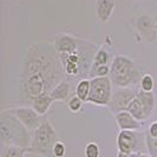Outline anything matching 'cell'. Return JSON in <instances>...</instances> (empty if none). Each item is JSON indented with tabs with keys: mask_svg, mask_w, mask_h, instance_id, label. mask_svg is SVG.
I'll list each match as a JSON object with an SVG mask.
<instances>
[{
	"mask_svg": "<svg viewBox=\"0 0 157 157\" xmlns=\"http://www.w3.org/2000/svg\"><path fill=\"white\" fill-rule=\"evenodd\" d=\"M136 97L141 101V103L143 104V106L145 108V110L151 115V112L154 111L155 105H156V99H155L154 94H152V92H147V91L141 90L138 94H136Z\"/></svg>",
	"mask_w": 157,
	"mask_h": 157,
	"instance_id": "obj_17",
	"label": "cell"
},
{
	"mask_svg": "<svg viewBox=\"0 0 157 157\" xmlns=\"http://www.w3.org/2000/svg\"><path fill=\"white\" fill-rule=\"evenodd\" d=\"M65 152H66V148H65V144H64L63 142H56V144L53 145V149H52L53 157H64L65 156Z\"/></svg>",
	"mask_w": 157,
	"mask_h": 157,
	"instance_id": "obj_26",
	"label": "cell"
},
{
	"mask_svg": "<svg viewBox=\"0 0 157 157\" xmlns=\"http://www.w3.org/2000/svg\"><path fill=\"white\" fill-rule=\"evenodd\" d=\"M12 111L17 116V118L23 123L24 126L32 132H34L43 122V119L40 118V115H38L30 106H19V108L12 109Z\"/></svg>",
	"mask_w": 157,
	"mask_h": 157,
	"instance_id": "obj_8",
	"label": "cell"
},
{
	"mask_svg": "<svg viewBox=\"0 0 157 157\" xmlns=\"http://www.w3.org/2000/svg\"><path fill=\"white\" fill-rule=\"evenodd\" d=\"M116 123L121 130H130V131H136L141 129V123L129 112V111H121L117 112L116 116Z\"/></svg>",
	"mask_w": 157,
	"mask_h": 157,
	"instance_id": "obj_11",
	"label": "cell"
},
{
	"mask_svg": "<svg viewBox=\"0 0 157 157\" xmlns=\"http://www.w3.org/2000/svg\"><path fill=\"white\" fill-rule=\"evenodd\" d=\"M63 65L53 43L38 40L32 43L21 64L19 77V97L31 103L50 94L63 79Z\"/></svg>",
	"mask_w": 157,
	"mask_h": 157,
	"instance_id": "obj_1",
	"label": "cell"
},
{
	"mask_svg": "<svg viewBox=\"0 0 157 157\" xmlns=\"http://www.w3.org/2000/svg\"><path fill=\"white\" fill-rule=\"evenodd\" d=\"M26 151H30V150L18 145H5L2 147L1 157H24Z\"/></svg>",
	"mask_w": 157,
	"mask_h": 157,
	"instance_id": "obj_19",
	"label": "cell"
},
{
	"mask_svg": "<svg viewBox=\"0 0 157 157\" xmlns=\"http://www.w3.org/2000/svg\"><path fill=\"white\" fill-rule=\"evenodd\" d=\"M135 97H136V94H134V91L131 89L119 87L118 90L113 91L109 106L111 110L116 113L121 112V111H126L129 104L131 103V101Z\"/></svg>",
	"mask_w": 157,
	"mask_h": 157,
	"instance_id": "obj_9",
	"label": "cell"
},
{
	"mask_svg": "<svg viewBox=\"0 0 157 157\" xmlns=\"http://www.w3.org/2000/svg\"><path fill=\"white\" fill-rule=\"evenodd\" d=\"M117 157H130L129 154H125V152H122V151H118Z\"/></svg>",
	"mask_w": 157,
	"mask_h": 157,
	"instance_id": "obj_29",
	"label": "cell"
},
{
	"mask_svg": "<svg viewBox=\"0 0 157 157\" xmlns=\"http://www.w3.org/2000/svg\"><path fill=\"white\" fill-rule=\"evenodd\" d=\"M110 75L112 83L119 87H128L141 77V72L136 67L135 62L125 56H116L113 58Z\"/></svg>",
	"mask_w": 157,
	"mask_h": 157,
	"instance_id": "obj_4",
	"label": "cell"
},
{
	"mask_svg": "<svg viewBox=\"0 0 157 157\" xmlns=\"http://www.w3.org/2000/svg\"><path fill=\"white\" fill-rule=\"evenodd\" d=\"M111 72V65H103V66H97V67H91L90 71V77H105L109 76Z\"/></svg>",
	"mask_w": 157,
	"mask_h": 157,
	"instance_id": "obj_22",
	"label": "cell"
},
{
	"mask_svg": "<svg viewBox=\"0 0 157 157\" xmlns=\"http://www.w3.org/2000/svg\"><path fill=\"white\" fill-rule=\"evenodd\" d=\"M97 51L94 44L79 39L78 47L75 52L70 55H59L66 76L70 78H78L90 75Z\"/></svg>",
	"mask_w": 157,
	"mask_h": 157,
	"instance_id": "obj_2",
	"label": "cell"
},
{
	"mask_svg": "<svg viewBox=\"0 0 157 157\" xmlns=\"http://www.w3.org/2000/svg\"><path fill=\"white\" fill-rule=\"evenodd\" d=\"M57 142V132L48 119H43L40 126L33 132L30 151L47 157H53L52 149Z\"/></svg>",
	"mask_w": 157,
	"mask_h": 157,
	"instance_id": "obj_5",
	"label": "cell"
},
{
	"mask_svg": "<svg viewBox=\"0 0 157 157\" xmlns=\"http://www.w3.org/2000/svg\"><path fill=\"white\" fill-rule=\"evenodd\" d=\"M53 102H55V101H53V98L50 96V94H43V96H40V97H38L37 99H34V101L32 102L31 108L36 111L38 115L43 116V115H45L47 111L50 110V108H51V105H52Z\"/></svg>",
	"mask_w": 157,
	"mask_h": 157,
	"instance_id": "obj_14",
	"label": "cell"
},
{
	"mask_svg": "<svg viewBox=\"0 0 157 157\" xmlns=\"http://www.w3.org/2000/svg\"><path fill=\"white\" fill-rule=\"evenodd\" d=\"M126 111H129V112H130L137 121H140V122L147 121V119L150 117V113L145 110V108L143 106V104H142L141 101H140L137 97H135L134 99L131 101V103L129 104L128 110Z\"/></svg>",
	"mask_w": 157,
	"mask_h": 157,
	"instance_id": "obj_13",
	"label": "cell"
},
{
	"mask_svg": "<svg viewBox=\"0 0 157 157\" xmlns=\"http://www.w3.org/2000/svg\"><path fill=\"white\" fill-rule=\"evenodd\" d=\"M148 132H149V135L151 136V137L157 138V122H154V123L150 125Z\"/></svg>",
	"mask_w": 157,
	"mask_h": 157,
	"instance_id": "obj_27",
	"label": "cell"
},
{
	"mask_svg": "<svg viewBox=\"0 0 157 157\" xmlns=\"http://www.w3.org/2000/svg\"><path fill=\"white\" fill-rule=\"evenodd\" d=\"M91 89L87 103L106 106L110 104L112 97V80L109 76L91 78Z\"/></svg>",
	"mask_w": 157,
	"mask_h": 157,
	"instance_id": "obj_6",
	"label": "cell"
},
{
	"mask_svg": "<svg viewBox=\"0 0 157 157\" xmlns=\"http://www.w3.org/2000/svg\"><path fill=\"white\" fill-rule=\"evenodd\" d=\"M130 157H151V156L147 155V154H143V152H141V151H137V152L130 154Z\"/></svg>",
	"mask_w": 157,
	"mask_h": 157,
	"instance_id": "obj_28",
	"label": "cell"
},
{
	"mask_svg": "<svg viewBox=\"0 0 157 157\" xmlns=\"http://www.w3.org/2000/svg\"><path fill=\"white\" fill-rule=\"evenodd\" d=\"M90 89H91V80L86 78H82L77 84L76 87V94L83 102H87L89 94H90Z\"/></svg>",
	"mask_w": 157,
	"mask_h": 157,
	"instance_id": "obj_18",
	"label": "cell"
},
{
	"mask_svg": "<svg viewBox=\"0 0 157 157\" xmlns=\"http://www.w3.org/2000/svg\"><path fill=\"white\" fill-rule=\"evenodd\" d=\"M84 155H85V157H99L101 156L99 145L96 142H89L85 145Z\"/></svg>",
	"mask_w": 157,
	"mask_h": 157,
	"instance_id": "obj_24",
	"label": "cell"
},
{
	"mask_svg": "<svg viewBox=\"0 0 157 157\" xmlns=\"http://www.w3.org/2000/svg\"><path fill=\"white\" fill-rule=\"evenodd\" d=\"M145 145L149 150L150 156L157 157V138L151 137L148 131L145 134Z\"/></svg>",
	"mask_w": 157,
	"mask_h": 157,
	"instance_id": "obj_25",
	"label": "cell"
},
{
	"mask_svg": "<svg viewBox=\"0 0 157 157\" xmlns=\"http://www.w3.org/2000/svg\"><path fill=\"white\" fill-rule=\"evenodd\" d=\"M118 151L132 154L141 149V134L130 130H121L117 136Z\"/></svg>",
	"mask_w": 157,
	"mask_h": 157,
	"instance_id": "obj_7",
	"label": "cell"
},
{
	"mask_svg": "<svg viewBox=\"0 0 157 157\" xmlns=\"http://www.w3.org/2000/svg\"><path fill=\"white\" fill-rule=\"evenodd\" d=\"M115 11L113 0H97L96 2V14L99 21L108 23Z\"/></svg>",
	"mask_w": 157,
	"mask_h": 157,
	"instance_id": "obj_12",
	"label": "cell"
},
{
	"mask_svg": "<svg viewBox=\"0 0 157 157\" xmlns=\"http://www.w3.org/2000/svg\"><path fill=\"white\" fill-rule=\"evenodd\" d=\"M79 39L70 34H58L53 40V45L59 55H70L78 47Z\"/></svg>",
	"mask_w": 157,
	"mask_h": 157,
	"instance_id": "obj_10",
	"label": "cell"
},
{
	"mask_svg": "<svg viewBox=\"0 0 157 157\" xmlns=\"http://www.w3.org/2000/svg\"><path fill=\"white\" fill-rule=\"evenodd\" d=\"M155 87V79L150 73H145L141 78V90L147 92H152Z\"/></svg>",
	"mask_w": 157,
	"mask_h": 157,
	"instance_id": "obj_21",
	"label": "cell"
},
{
	"mask_svg": "<svg viewBox=\"0 0 157 157\" xmlns=\"http://www.w3.org/2000/svg\"><path fill=\"white\" fill-rule=\"evenodd\" d=\"M137 27L144 37H155V25L149 16H141L137 19Z\"/></svg>",
	"mask_w": 157,
	"mask_h": 157,
	"instance_id": "obj_16",
	"label": "cell"
},
{
	"mask_svg": "<svg viewBox=\"0 0 157 157\" xmlns=\"http://www.w3.org/2000/svg\"><path fill=\"white\" fill-rule=\"evenodd\" d=\"M83 104H84V102L79 98L77 94H75V96H72L70 99H69V102H67V108H69V110H70L71 112L77 113V112H79V111L82 110Z\"/></svg>",
	"mask_w": 157,
	"mask_h": 157,
	"instance_id": "obj_23",
	"label": "cell"
},
{
	"mask_svg": "<svg viewBox=\"0 0 157 157\" xmlns=\"http://www.w3.org/2000/svg\"><path fill=\"white\" fill-rule=\"evenodd\" d=\"M109 60H110V55H109V52H108L104 47H101V48H98L97 53L94 56L92 67L103 66V65H109Z\"/></svg>",
	"mask_w": 157,
	"mask_h": 157,
	"instance_id": "obj_20",
	"label": "cell"
},
{
	"mask_svg": "<svg viewBox=\"0 0 157 157\" xmlns=\"http://www.w3.org/2000/svg\"><path fill=\"white\" fill-rule=\"evenodd\" d=\"M71 94V85L67 80H62L57 86L50 92V96L53 98V101H58L62 102L65 101L66 98H69Z\"/></svg>",
	"mask_w": 157,
	"mask_h": 157,
	"instance_id": "obj_15",
	"label": "cell"
},
{
	"mask_svg": "<svg viewBox=\"0 0 157 157\" xmlns=\"http://www.w3.org/2000/svg\"><path fill=\"white\" fill-rule=\"evenodd\" d=\"M0 141L2 147L18 145L29 150L31 148L32 137L30 131L17 118L12 109L0 113Z\"/></svg>",
	"mask_w": 157,
	"mask_h": 157,
	"instance_id": "obj_3",
	"label": "cell"
}]
</instances>
